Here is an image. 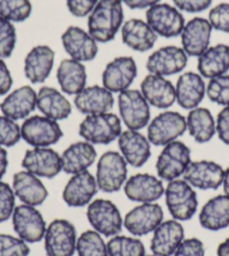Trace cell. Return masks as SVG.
Instances as JSON below:
<instances>
[{
	"label": "cell",
	"instance_id": "24",
	"mask_svg": "<svg viewBox=\"0 0 229 256\" xmlns=\"http://www.w3.org/2000/svg\"><path fill=\"white\" fill-rule=\"evenodd\" d=\"M118 146L127 164L134 168L143 166L150 158V140L138 130L122 132L118 137Z\"/></svg>",
	"mask_w": 229,
	"mask_h": 256
},
{
	"label": "cell",
	"instance_id": "49",
	"mask_svg": "<svg viewBox=\"0 0 229 256\" xmlns=\"http://www.w3.org/2000/svg\"><path fill=\"white\" fill-rule=\"evenodd\" d=\"M216 132L219 140L229 146V107H225L218 114L216 120Z\"/></svg>",
	"mask_w": 229,
	"mask_h": 256
},
{
	"label": "cell",
	"instance_id": "18",
	"mask_svg": "<svg viewBox=\"0 0 229 256\" xmlns=\"http://www.w3.org/2000/svg\"><path fill=\"white\" fill-rule=\"evenodd\" d=\"M225 170L212 161L191 162L183 173V180L200 190H216L222 184Z\"/></svg>",
	"mask_w": 229,
	"mask_h": 256
},
{
	"label": "cell",
	"instance_id": "51",
	"mask_svg": "<svg viewBox=\"0 0 229 256\" xmlns=\"http://www.w3.org/2000/svg\"><path fill=\"white\" fill-rule=\"evenodd\" d=\"M122 2L132 9L150 8L160 2V0H122Z\"/></svg>",
	"mask_w": 229,
	"mask_h": 256
},
{
	"label": "cell",
	"instance_id": "29",
	"mask_svg": "<svg viewBox=\"0 0 229 256\" xmlns=\"http://www.w3.org/2000/svg\"><path fill=\"white\" fill-rule=\"evenodd\" d=\"M12 190L22 202L33 207L42 204L48 196V189L38 176L27 171L17 172L14 176Z\"/></svg>",
	"mask_w": 229,
	"mask_h": 256
},
{
	"label": "cell",
	"instance_id": "2",
	"mask_svg": "<svg viewBox=\"0 0 229 256\" xmlns=\"http://www.w3.org/2000/svg\"><path fill=\"white\" fill-rule=\"evenodd\" d=\"M79 134L91 144H110L122 134V120L112 112L88 115L80 124Z\"/></svg>",
	"mask_w": 229,
	"mask_h": 256
},
{
	"label": "cell",
	"instance_id": "32",
	"mask_svg": "<svg viewBox=\"0 0 229 256\" xmlns=\"http://www.w3.org/2000/svg\"><path fill=\"white\" fill-rule=\"evenodd\" d=\"M200 225L204 230L218 232L229 226V196L219 194L210 199L199 214Z\"/></svg>",
	"mask_w": 229,
	"mask_h": 256
},
{
	"label": "cell",
	"instance_id": "34",
	"mask_svg": "<svg viewBox=\"0 0 229 256\" xmlns=\"http://www.w3.org/2000/svg\"><path fill=\"white\" fill-rule=\"evenodd\" d=\"M36 107L40 112L53 120H63L71 115L72 106L58 90L51 86H43L38 92Z\"/></svg>",
	"mask_w": 229,
	"mask_h": 256
},
{
	"label": "cell",
	"instance_id": "27",
	"mask_svg": "<svg viewBox=\"0 0 229 256\" xmlns=\"http://www.w3.org/2000/svg\"><path fill=\"white\" fill-rule=\"evenodd\" d=\"M140 92L150 106L166 109L176 102V86L164 76L150 74L140 84Z\"/></svg>",
	"mask_w": 229,
	"mask_h": 256
},
{
	"label": "cell",
	"instance_id": "6",
	"mask_svg": "<svg viewBox=\"0 0 229 256\" xmlns=\"http://www.w3.org/2000/svg\"><path fill=\"white\" fill-rule=\"evenodd\" d=\"M86 218L96 232L106 237L116 236L122 230L124 220L120 212L110 200L91 201L86 210Z\"/></svg>",
	"mask_w": 229,
	"mask_h": 256
},
{
	"label": "cell",
	"instance_id": "46",
	"mask_svg": "<svg viewBox=\"0 0 229 256\" xmlns=\"http://www.w3.org/2000/svg\"><path fill=\"white\" fill-rule=\"evenodd\" d=\"M206 250L202 242L198 238L183 240L173 256H204Z\"/></svg>",
	"mask_w": 229,
	"mask_h": 256
},
{
	"label": "cell",
	"instance_id": "9",
	"mask_svg": "<svg viewBox=\"0 0 229 256\" xmlns=\"http://www.w3.org/2000/svg\"><path fill=\"white\" fill-rule=\"evenodd\" d=\"M76 230L66 219H56L44 235L48 256H73L76 250Z\"/></svg>",
	"mask_w": 229,
	"mask_h": 256
},
{
	"label": "cell",
	"instance_id": "22",
	"mask_svg": "<svg viewBox=\"0 0 229 256\" xmlns=\"http://www.w3.org/2000/svg\"><path fill=\"white\" fill-rule=\"evenodd\" d=\"M38 94L30 86H22L14 90L0 104L2 115L12 120H20L28 117L36 108Z\"/></svg>",
	"mask_w": 229,
	"mask_h": 256
},
{
	"label": "cell",
	"instance_id": "25",
	"mask_svg": "<svg viewBox=\"0 0 229 256\" xmlns=\"http://www.w3.org/2000/svg\"><path fill=\"white\" fill-rule=\"evenodd\" d=\"M114 96L112 91L100 86H91L76 94L74 104L78 110L84 115H97L109 112L114 107Z\"/></svg>",
	"mask_w": 229,
	"mask_h": 256
},
{
	"label": "cell",
	"instance_id": "55",
	"mask_svg": "<svg viewBox=\"0 0 229 256\" xmlns=\"http://www.w3.org/2000/svg\"><path fill=\"white\" fill-rule=\"evenodd\" d=\"M145 256H146V255H145ZM148 256H156V255H154V254H153V255H148Z\"/></svg>",
	"mask_w": 229,
	"mask_h": 256
},
{
	"label": "cell",
	"instance_id": "45",
	"mask_svg": "<svg viewBox=\"0 0 229 256\" xmlns=\"http://www.w3.org/2000/svg\"><path fill=\"white\" fill-rule=\"evenodd\" d=\"M209 22L212 30L229 33V4H219L209 12Z\"/></svg>",
	"mask_w": 229,
	"mask_h": 256
},
{
	"label": "cell",
	"instance_id": "47",
	"mask_svg": "<svg viewBox=\"0 0 229 256\" xmlns=\"http://www.w3.org/2000/svg\"><path fill=\"white\" fill-rule=\"evenodd\" d=\"M99 0H66L68 12L76 17H86L90 15Z\"/></svg>",
	"mask_w": 229,
	"mask_h": 256
},
{
	"label": "cell",
	"instance_id": "14",
	"mask_svg": "<svg viewBox=\"0 0 229 256\" xmlns=\"http://www.w3.org/2000/svg\"><path fill=\"white\" fill-rule=\"evenodd\" d=\"M22 166L36 176L52 179L62 171L61 155L50 148H33L25 153Z\"/></svg>",
	"mask_w": 229,
	"mask_h": 256
},
{
	"label": "cell",
	"instance_id": "8",
	"mask_svg": "<svg viewBox=\"0 0 229 256\" xmlns=\"http://www.w3.org/2000/svg\"><path fill=\"white\" fill-rule=\"evenodd\" d=\"M118 107L122 120L128 130H140L150 124V104L140 91L127 89L118 96Z\"/></svg>",
	"mask_w": 229,
	"mask_h": 256
},
{
	"label": "cell",
	"instance_id": "1",
	"mask_svg": "<svg viewBox=\"0 0 229 256\" xmlns=\"http://www.w3.org/2000/svg\"><path fill=\"white\" fill-rule=\"evenodd\" d=\"M122 0H99L88 17V33L98 43L110 42L122 28Z\"/></svg>",
	"mask_w": 229,
	"mask_h": 256
},
{
	"label": "cell",
	"instance_id": "5",
	"mask_svg": "<svg viewBox=\"0 0 229 256\" xmlns=\"http://www.w3.org/2000/svg\"><path fill=\"white\" fill-rule=\"evenodd\" d=\"M20 134L22 138L33 148H50L61 140L63 132L56 120L35 115L22 122Z\"/></svg>",
	"mask_w": 229,
	"mask_h": 256
},
{
	"label": "cell",
	"instance_id": "26",
	"mask_svg": "<svg viewBox=\"0 0 229 256\" xmlns=\"http://www.w3.org/2000/svg\"><path fill=\"white\" fill-rule=\"evenodd\" d=\"M153 232L150 250L156 256H172L184 240L183 226L176 219L162 222Z\"/></svg>",
	"mask_w": 229,
	"mask_h": 256
},
{
	"label": "cell",
	"instance_id": "23",
	"mask_svg": "<svg viewBox=\"0 0 229 256\" xmlns=\"http://www.w3.org/2000/svg\"><path fill=\"white\" fill-rule=\"evenodd\" d=\"M207 94L204 78L196 72H186L180 76L176 86V102L183 109H194Z\"/></svg>",
	"mask_w": 229,
	"mask_h": 256
},
{
	"label": "cell",
	"instance_id": "16",
	"mask_svg": "<svg viewBox=\"0 0 229 256\" xmlns=\"http://www.w3.org/2000/svg\"><path fill=\"white\" fill-rule=\"evenodd\" d=\"M188 56L182 48L164 46L150 54L146 62V68L150 74L161 76H173L184 70Z\"/></svg>",
	"mask_w": 229,
	"mask_h": 256
},
{
	"label": "cell",
	"instance_id": "42",
	"mask_svg": "<svg viewBox=\"0 0 229 256\" xmlns=\"http://www.w3.org/2000/svg\"><path fill=\"white\" fill-rule=\"evenodd\" d=\"M30 250L26 242L7 234H0V256H28Z\"/></svg>",
	"mask_w": 229,
	"mask_h": 256
},
{
	"label": "cell",
	"instance_id": "10",
	"mask_svg": "<svg viewBox=\"0 0 229 256\" xmlns=\"http://www.w3.org/2000/svg\"><path fill=\"white\" fill-rule=\"evenodd\" d=\"M186 118L176 112L160 114L148 127V138L155 146H166L184 134Z\"/></svg>",
	"mask_w": 229,
	"mask_h": 256
},
{
	"label": "cell",
	"instance_id": "19",
	"mask_svg": "<svg viewBox=\"0 0 229 256\" xmlns=\"http://www.w3.org/2000/svg\"><path fill=\"white\" fill-rule=\"evenodd\" d=\"M212 26L208 20L201 17L192 18L181 32L182 48L188 56H200L209 48Z\"/></svg>",
	"mask_w": 229,
	"mask_h": 256
},
{
	"label": "cell",
	"instance_id": "37",
	"mask_svg": "<svg viewBox=\"0 0 229 256\" xmlns=\"http://www.w3.org/2000/svg\"><path fill=\"white\" fill-rule=\"evenodd\" d=\"M108 256H145L142 240L128 236H112L107 243Z\"/></svg>",
	"mask_w": 229,
	"mask_h": 256
},
{
	"label": "cell",
	"instance_id": "35",
	"mask_svg": "<svg viewBox=\"0 0 229 256\" xmlns=\"http://www.w3.org/2000/svg\"><path fill=\"white\" fill-rule=\"evenodd\" d=\"M56 78L64 94L76 96L86 88V70L84 64L72 58H66L60 63Z\"/></svg>",
	"mask_w": 229,
	"mask_h": 256
},
{
	"label": "cell",
	"instance_id": "4",
	"mask_svg": "<svg viewBox=\"0 0 229 256\" xmlns=\"http://www.w3.org/2000/svg\"><path fill=\"white\" fill-rule=\"evenodd\" d=\"M98 189L106 194L117 192L127 180V162L122 155L114 150L104 153L97 164Z\"/></svg>",
	"mask_w": 229,
	"mask_h": 256
},
{
	"label": "cell",
	"instance_id": "39",
	"mask_svg": "<svg viewBox=\"0 0 229 256\" xmlns=\"http://www.w3.org/2000/svg\"><path fill=\"white\" fill-rule=\"evenodd\" d=\"M32 14L30 0H0V17L12 22L26 20Z\"/></svg>",
	"mask_w": 229,
	"mask_h": 256
},
{
	"label": "cell",
	"instance_id": "52",
	"mask_svg": "<svg viewBox=\"0 0 229 256\" xmlns=\"http://www.w3.org/2000/svg\"><path fill=\"white\" fill-rule=\"evenodd\" d=\"M8 168V154L2 146H0V180L4 176Z\"/></svg>",
	"mask_w": 229,
	"mask_h": 256
},
{
	"label": "cell",
	"instance_id": "54",
	"mask_svg": "<svg viewBox=\"0 0 229 256\" xmlns=\"http://www.w3.org/2000/svg\"><path fill=\"white\" fill-rule=\"evenodd\" d=\"M222 186H224V191H225V194H227L229 196V168H227V170H225Z\"/></svg>",
	"mask_w": 229,
	"mask_h": 256
},
{
	"label": "cell",
	"instance_id": "43",
	"mask_svg": "<svg viewBox=\"0 0 229 256\" xmlns=\"http://www.w3.org/2000/svg\"><path fill=\"white\" fill-rule=\"evenodd\" d=\"M22 138L20 127L15 120L0 116V146L12 148Z\"/></svg>",
	"mask_w": 229,
	"mask_h": 256
},
{
	"label": "cell",
	"instance_id": "36",
	"mask_svg": "<svg viewBox=\"0 0 229 256\" xmlns=\"http://www.w3.org/2000/svg\"><path fill=\"white\" fill-rule=\"evenodd\" d=\"M186 130L196 143L204 144L216 134V122L209 109L196 107L186 117Z\"/></svg>",
	"mask_w": 229,
	"mask_h": 256
},
{
	"label": "cell",
	"instance_id": "13",
	"mask_svg": "<svg viewBox=\"0 0 229 256\" xmlns=\"http://www.w3.org/2000/svg\"><path fill=\"white\" fill-rule=\"evenodd\" d=\"M161 206L154 202L142 204L132 209L124 218V226L134 236H145L154 232L163 222Z\"/></svg>",
	"mask_w": 229,
	"mask_h": 256
},
{
	"label": "cell",
	"instance_id": "30",
	"mask_svg": "<svg viewBox=\"0 0 229 256\" xmlns=\"http://www.w3.org/2000/svg\"><path fill=\"white\" fill-rule=\"evenodd\" d=\"M97 158L94 144L89 142H76L71 144L61 155L62 171L68 174L86 171Z\"/></svg>",
	"mask_w": 229,
	"mask_h": 256
},
{
	"label": "cell",
	"instance_id": "44",
	"mask_svg": "<svg viewBox=\"0 0 229 256\" xmlns=\"http://www.w3.org/2000/svg\"><path fill=\"white\" fill-rule=\"evenodd\" d=\"M15 192L6 182L0 181V222L8 220L15 210Z\"/></svg>",
	"mask_w": 229,
	"mask_h": 256
},
{
	"label": "cell",
	"instance_id": "3",
	"mask_svg": "<svg viewBox=\"0 0 229 256\" xmlns=\"http://www.w3.org/2000/svg\"><path fill=\"white\" fill-rule=\"evenodd\" d=\"M164 194L168 209L173 219L178 222H186L194 216L198 209V198L194 186L186 181L178 179L170 181Z\"/></svg>",
	"mask_w": 229,
	"mask_h": 256
},
{
	"label": "cell",
	"instance_id": "41",
	"mask_svg": "<svg viewBox=\"0 0 229 256\" xmlns=\"http://www.w3.org/2000/svg\"><path fill=\"white\" fill-rule=\"evenodd\" d=\"M17 42L16 28L12 22L0 17V58H7L12 54Z\"/></svg>",
	"mask_w": 229,
	"mask_h": 256
},
{
	"label": "cell",
	"instance_id": "50",
	"mask_svg": "<svg viewBox=\"0 0 229 256\" xmlns=\"http://www.w3.org/2000/svg\"><path fill=\"white\" fill-rule=\"evenodd\" d=\"M12 86V78L10 71L4 63V58H0V96H4L9 92Z\"/></svg>",
	"mask_w": 229,
	"mask_h": 256
},
{
	"label": "cell",
	"instance_id": "40",
	"mask_svg": "<svg viewBox=\"0 0 229 256\" xmlns=\"http://www.w3.org/2000/svg\"><path fill=\"white\" fill-rule=\"evenodd\" d=\"M207 96L212 102L229 107V76L224 74L210 79L207 86Z\"/></svg>",
	"mask_w": 229,
	"mask_h": 256
},
{
	"label": "cell",
	"instance_id": "15",
	"mask_svg": "<svg viewBox=\"0 0 229 256\" xmlns=\"http://www.w3.org/2000/svg\"><path fill=\"white\" fill-rule=\"evenodd\" d=\"M137 76L136 62L130 56H119L109 62L102 73V84L112 92L120 94L132 86Z\"/></svg>",
	"mask_w": 229,
	"mask_h": 256
},
{
	"label": "cell",
	"instance_id": "7",
	"mask_svg": "<svg viewBox=\"0 0 229 256\" xmlns=\"http://www.w3.org/2000/svg\"><path fill=\"white\" fill-rule=\"evenodd\" d=\"M191 163V150L180 140H173L164 146L156 161L158 176L162 180L173 181L183 176Z\"/></svg>",
	"mask_w": 229,
	"mask_h": 256
},
{
	"label": "cell",
	"instance_id": "12",
	"mask_svg": "<svg viewBox=\"0 0 229 256\" xmlns=\"http://www.w3.org/2000/svg\"><path fill=\"white\" fill-rule=\"evenodd\" d=\"M12 227L20 240L26 243H38L46 232L43 214L33 206H17L12 212Z\"/></svg>",
	"mask_w": 229,
	"mask_h": 256
},
{
	"label": "cell",
	"instance_id": "11",
	"mask_svg": "<svg viewBox=\"0 0 229 256\" xmlns=\"http://www.w3.org/2000/svg\"><path fill=\"white\" fill-rule=\"evenodd\" d=\"M146 22L155 34L166 38L181 35L186 25L180 10L168 4H156L150 7L146 12Z\"/></svg>",
	"mask_w": 229,
	"mask_h": 256
},
{
	"label": "cell",
	"instance_id": "31",
	"mask_svg": "<svg viewBox=\"0 0 229 256\" xmlns=\"http://www.w3.org/2000/svg\"><path fill=\"white\" fill-rule=\"evenodd\" d=\"M124 44L137 52H148L153 48L158 35L148 24L140 20H130L122 26Z\"/></svg>",
	"mask_w": 229,
	"mask_h": 256
},
{
	"label": "cell",
	"instance_id": "21",
	"mask_svg": "<svg viewBox=\"0 0 229 256\" xmlns=\"http://www.w3.org/2000/svg\"><path fill=\"white\" fill-rule=\"evenodd\" d=\"M124 191L126 196L135 202H155L164 194V186L158 178L148 173H138L130 176L125 184Z\"/></svg>",
	"mask_w": 229,
	"mask_h": 256
},
{
	"label": "cell",
	"instance_id": "38",
	"mask_svg": "<svg viewBox=\"0 0 229 256\" xmlns=\"http://www.w3.org/2000/svg\"><path fill=\"white\" fill-rule=\"evenodd\" d=\"M76 253L79 256H108L107 244L96 230H86L76 240Z\"/></svg>",
	"mask_w": 229,
	"mask_h": 256
},
{
	"label": "cell",
	"instance_id": "28",
	"mask_svg": "<svg viewBox=\"0 0 229 256\" xmlns=\"http://www.w3.org/2000/svg\"><path fill=\"white\" fill-rule=\"evenodd\" d=\"M56 53L48 45H38L25 58L24 73L32 84H42L51 74Z\"/></svg>",
	"mask_w": 229,
	"mask_h": 256
},
{
	"label": "cell",
	"instance_id": "53",
	"mask_svg": "<svg viewBox=\"0 0 229 256\" xmlns=\"http://www.w3.org/2000/svg\"><path fill=\"white\" fill-rule=\"evenodd\" d=\"M218 256H229V238L225 240L222 243L219 244L217 248Z\"/></svg>",
	"mask_w": 229,
	"mask_h": 256
},
{
	"label": "cell",
	"instance_id": "48",
	"mask_svg": "<svg viewBox=\"0 0 229 256\" xmlns=\"http://www.w3.org/2000/svg\"><path fill=\"white\" fill-rule=\"evenodd\" d=\"M178 10L186 12H201L208 9L212 0H172Z\"/></svg>",
	"mask_w": 229,
	"mask_h": 256
},
{
	"label": "cell",
	"instance_id": "20",
	"mask_svg": "<svg viewBox=\"0 0 229 256\" xmlns=\"http://www.w3.org/2000/svg\"><path fill=\"white\" fill-rule=\"evenodd\" d=\"M98 191L96 178L86 170L73 174L63 190V200L68 207H84Z\"/></svg>",
	"mask_w": 229,
	"mask_h": 256
},
{
	"label": "cell",
	"instance_id": "33",
	"mask_svg": "<svg viewBox=\"0 0 229 256\" xmlns=\"http://www.w3.org/2000/svg\"><path fill=\"white\" fill-rule=\"evenodd\" d=\"M198 71L201 76L207 79L226 74L229 71V45L209 46L198 58Z\"/></svg>",
	"mask_w": 229,
	"mask_h": 256
},
{
	"label": "cell",
	"instance_id": "17",
	"mask_svg": "<svg viewBox=\"0 0 229 256\" xmlns=\"http://www.w3.org/2000/svg\"><path fill=\"white\" fill-rule=\"evenodd\" d=\"M62 44L70 58L79 62H89L98 54V42L88 32L76 26L68 27L62 35Z\"/></svg>",
	"mask_w": 229,
	"mask_h": 256
}]
</instances>
